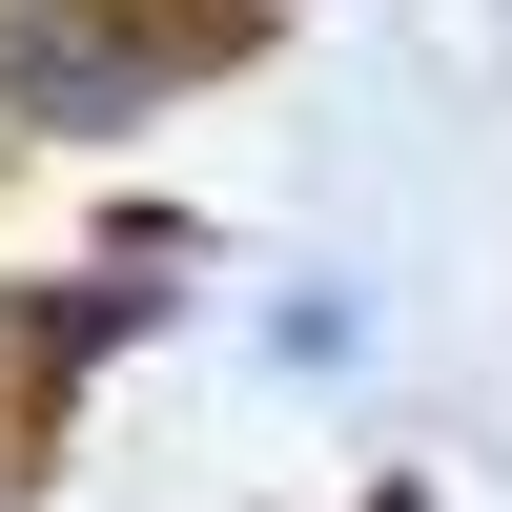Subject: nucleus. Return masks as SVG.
<instances>
[{"label":"nucleus","instance_id":"1","mask_svg":"<svg viewBox=\"0 0 512 512\" xmlns=\"http://www.w3.org/2000/svg\"><path fill=\"white\" fill-rule=\"evenodd\" d=\"M164 41L144 21H62V0H0V103L21 123H144Z\"/></svg>","mask_w":512,"mask_h":512},{"label":"nucleus","instance_id":"2","mask_svg":"<svg viewBox=\"0 0 512 512\" xmlns=\"http://www.w3.org/2000/svg\"><path fill=\"white\" fill-rule=\"evenodd\" d=\"M369 512H410V492H369Z\"/></svg>","mask_w":512,"mask_h":512}]
</instances>
